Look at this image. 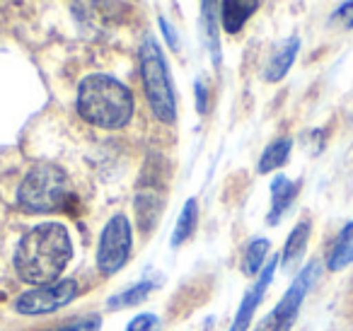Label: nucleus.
<instances>
[{
	"instance_id": "f257e3e1",
	"label": "nucleus",
	"mask_w": 353,
	"mask_h": 331,
	"mask_svg": "<svg viewBox=\"0 0 353 331\" xmlns=\"http://www.w3.org/2000/svg\"><path fill=\"white\" fill-rule=\"evenodd\" d=\"M73 261V237L59 220H44L30 228L12 252V268L30 288L61 281Z\"/></svg>"
},
{
	"instance_id": "f03ea898",
	"label": "nucleus",
	"mask_w": 353,
	"mask_h": 331,
	"mask_svg": "<svg viewBox=\"0 0 353 331\" xmlns=\"http://www.w3.org/2000/svg\"><path fill=\"white\" fill-rule=\"evenodd\" d=\"M75 109L85 123L102 131H121L136 114V99L128 85L107 73L85 75L78 85Z\"/></svg>"
},
{
	"instance_id": "7ed1b4c3",
	"label": "nucleus",
	"mask_w": 353,
	"mask_h": 331,
	"mask_svg": "<svg viewBox=\"0 0 353 331\" xmlns=\"http://www.w3.org/2000/svg\"><path fill=\"white\" fill-rule=\"evenodd\" d=\"M15 199L17 205L25 213L49 215L65 210V205L73 203L75 196L68 174L59 165H54V162H37L22 177Z\"/></svg>"
},
{
	"instance_id": "20e7f679",
	"label": "nucleus",
	"mask_w": 353,
	"mask_h": 331,
	"mask_svg": "<svg viewBox=\"0 0 353 331\" xmlns=\"http://www.w3.org/2000/svg\"><path fill=\"white\" fill-rule=\"evenodd\" d=\"M138 70H141L143 94L148 99L152 117L165 126L176 123V90L162 46L155 37L148 34L138 51Z\"/></svg>"
},
{
	"instance_id": "39448f33",
	"label": "nucleus",
	"mask_w": 353,
	"mask_h": 331,
	"mask_svg": "<svg viewBox=\"0 0 353 331\" xmlns=\"http://www.w3.org/2000/svg\"><path fill=\"white\" fill-rule=\"evenodd\" d=\"M133 252V228L123 213H117L104 223L97 239L94 263L102 276H114L128 263Z\"/></svg>"
},
{
	"instance_id": "423d86ee",
	"label": "nucleus",
	"mask_w": 353,
	"mask_h": 331,
	"mask_svg": "<svg viewBox=\"0 0 353 331\" xmlns=\"http://www.w3.org/2000/svg\"><path fill=\"white\" fill-rule=\"evenodd\" d=\"M78 295H80V283L75 281V278H61V281L49 283V285L25 290L12 302V310L22 317L54 314V312L68 307L70 302H75Z\"/></svg>"
},
{
	"instance_id": "0eeeda50",
	"label": "nucleus",
	"mask_w": 353,
	"mask_h": 331,
	"mask_svg": "<svg viewBox=\"0 0 353 331\" xmlns=\"http://www.w3.org/2000/svg\"><path fill=\"white\" fill-rule=\"evenodd\" d=\"M319 271H322V263L319 261H310L305 263L298 271V276L293 278V283L288 285V290L283 292V297L279 300V305L271 310V317H276L279 321H285V324L293 326L295 319H298V312L303 307L307 292L312 290L314 281H317Z\"/></svg>"
},
{
	"instance_id": "6e6552de",
	"label": "nucleus",
	"mask_w": 353,
	"mask_h": 331,
	"mask_svg": "<svg viewBox=\"0 0 353 331\" xmlns=\"http://www.w3.org/2000/svg\"><path fill=\"white\" fill-rule=\"evenodd\" d=\"M276 268H279V254H274V257L264 263L259 276L254 278V285L245 292V297H242L240 307H237V312H235L230 331H250L256 310H259L261 300H264V292L269 290L271 281H274V276H276Z\"/></svg>"
},
{
	"instance_id": "1a4fd4ad",
	"label": "nucleus",
	"mask_w": 353,
	"mask_h": 331,
	"mask_svg": "<svg viewBox=\"0 0 353 331\" xmlns=\"http://www.w3.org/2000/svg\"><path fill=\"white\" fill-rule=\"evenodd\" d=\"M300 51V37H285L274 51H271L269 61L264 66V80L266 83H281L288 75V70L293 68L295 59Z\"/></svg>"
},
{
	"instance_id": "9d476101",
	"label": "nucleus",
	"mask_w": 353,
	"mask_h": 331,
	"mask_svg": "<svg viewBox=\"0 0 353 331\" xmlns=\"http://www.w3.org/2000/svg\"><path fill=\"white\" fill-rule=\"evenodd\" d=\"M261 0H221V25L228 34H240L245 25L256 15Z\"/></svg>"
},
{
	"instance_id": "9b49d317",
	"label": "nucleus",
	"mask_w": 353,
	"mask_h": 331,
	"mask_svg": "<svg viewBox=\"0 0 353 331\" xmlns=\"http://www.w3.org/2000/svg\"><path fill=\"white\" fill-rule=\"evenodd\" d=\"M298 191H300V181L288 179L285 174L274 177V181H271V208L266 213V223L279 225L281 218L290 210Z\"/></svg>"
},
{
	"instance_id": "f8f14e48",
	"label": "nucleus",
	"mask_w": 353,
	"mask_h": 331,
	"mask_svg": "<svg viewBox=\"0 0 353 331\" xmlns=\"http://www.w3.org/2000/svg\"><path fill=\"white\" fill-rule=\"evenodd\" d=\"M310 237H312V220L303 218L293 230H290L288 239L283 244V252L279 254V266H283L285 271H293L300 263V259L307 252Z\"/></svg>"
},
{
	"instance_id": "ddd939ff",
	"label": "nucleus",
	"mask_w": 353,
	"mask_h": 331,
	"mask_svg": "<svg viewBox=\"0 0 353 331\" xmlns=\"http://www.w3.org/2000/svg\"><path fill=\"white\" fill-rule=\"evenodd\" d=\"M218 0H201V34L213 63H221V34H218Z\"/></svg>"
},
{
	"instance_id": "4468645a",
	"label": "nucleus",
	"mask_w": 353,
	"mask_h": 331,
	"mask_svg": "<svg viewBox=\"0 0 353 331\" xmlns=\"http://www.w3.org/2000/svg\"><path fill=\"white\" fill-rule=\"evenodd\" d=\"M351 263H353V220L343 225L341 232L334 239L332 249H329V257H327V268L339 273L351 266Z\"/></svg>"
},
{
	"instance_id": "2eb2a0df",
	"label": "nucleus",
	"mask_w": 353,
	"mask_h": 331,
	"mask_svg": "<svg viewBox=\"0 0 353 331\" xmlns=\"http://www.w3.org/2000/svg\"><path fill=\"white\" fill-rule=\"evenodd\" d=\"M155 288H157V283L152 281V278H143V281H138L136 285L126 288V290H121V292H117V295L109 297L107 307L109 310H126V307H136V305H141V302H145Z\"/></svg>"
},
{
	"instance_id": "dca6fc26",
	"label": "nucleus",
	"mask_w": 353,
	"mask_h": 331,
	"mask_svg": "<svg viewBox=\"0 0 353 331\" xmlns=\"http://www.w3.org/2000/svg\"><path fill=\"white\" fill-rule=\"evenodd\" d=\"M269 252H271V242L266 237H254L247 244L245 254H242V263L240 271L250 278H256L259 271L264 268V263L269 261Z\"/></svg>"
},
{
	"instance_id": "f3484780",
	"label": "nucleus",
	"mask_w": 353,
	"mask_h": 331,
	"mask_svg": "<svg viewBox=\"0 0 353 331\" xmlns=\"http://www.w3.org/2000/svg\"><path fill=\"white\" fill-rule=\"evenodd\" d=\"M290 150H293V138H279V141L269 143L261 152L259 165H256L259 174H271L274 170H281L288 162Z\"/></svg>"
},
{
	"instance_id": "a211bd4d",
	"label": "nucleus",
	"mask_w": 353,
	"mask_h": 331,
	"mask_svg": "<svg viewBox=\"0 0 353 331\" xmlns=\"http://www.w3.org/2000/svg\"><path fill=\"white\" fill-rule=\"evenodd\" d=\"M199 228V201L196 199H187L182 213L176 218L174 232H172V247H182L184 242L194 237Z\"/></svg>"
},
{
	"instance_id": "6ab92c4d",
	"label": "nucleus",
	"mask_w": 353,
	"mask_h": 331,
	"mask_svg": "<svg viewBox=\"0 0 353 331\" xmlns=\"http://www.w3.org/2000/svg\"><path fill=\"white\" fill-rule=\"evenodd\" d=\"M136 215H138V225L143 228V232H150V228L157 223V215H160L157 194H152V191H141V194L136 196Z\"/></svg>"
},
{
	"instance_id": "aec40b11",
	"label": "nucleus",
	"mask_w": 353,
	"mask_h": 331,
	"mask_svg": "<svg viewBox=\"0 0 353 331\" xmlns=\"http://www.w3.org/2000/svg\"><path fill=\"white\" fill-rule=\"evenodd\" d=\"M99 329H102V314H83L46 331H99Z\"/></svg>"
},
{
	"instance_id": "412c9836",
	"label": "nucleus",
	"mask_w": 353,
	"mask_h": 331,
	"mask_svg": "<svg viewBox=\"0 0 353 331\" xmlns=\"http://www.w3.org/2000/svg\"><path fill=\"white\" fill-rule=\"evenodd\" d=\"M123 331H160V317L152 312H141L128 321Z\"/></svg>"
},
{
	"instance_id": "4be33fe9",
	"label": "nucleus",
	"mask_w": 353,
	"mask_h": 331,
	"mask_svg": "<svg viewBox=\"0 0 353 331\" xmlns=\"http://www.w3.org/2000/svg\"><path fill=\"white\" fill-rule=\"evenodd\" d=\"M332 22L341 25L343 30H353V0H343L341 6L334 10Z\"/></svg>"
},
{
	"instance_id": "5701e85b",
	"label": "nucleus",
	"mask_w": 353,
	"mask_h": 331,
	"mask_svg": "<svg viewBox=\"0 0 353 331\" xmlns=\"http://www.w3.org/2000/svg\"><path fill=\"white\" fill-rule=\"evenodd\" d=\"M157 25H160L162 37H165L167 46H170L172 51H176V49H179V37H176L174 27L170 25V20H167V17H162V15H160V20H157Z\"/></svg>"
},
{
	"instance_id": "b1692460",
	"label": "nucleus",
	"mask_w": 353,
	"mask_h": 331,
	"mask_svg": "<svg viewBox=\"0 0 353 331\" xmlns=\"http://www.w3.org/2000/svg\"><path fill=\"white\" fill-rule=\"evenodd\" d=\"M194 97H196V112L206 114L208 112V88L203 80H196V83H194Z\"/></svg>"
},
{
	"instance_id": "393cba45",
	"label": "nucleus",
	"mask_w": 353,
	"mask_h": 331,
	"mask_svg": "<svg viewBox=\"0 0 353 331\" xmlns=\"http://www.w3.org/2000/svg\"><path fill=\"white\" fill-rule=\"evenodd\" d=\"M290 329H293L290 324H285V321H279L276 317H271V314H269L264 321H261L259 326H256L254 331H290Z\"/></svg>"
}]
</instances>
